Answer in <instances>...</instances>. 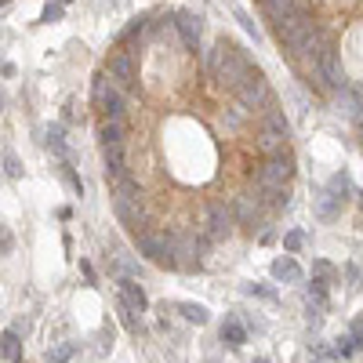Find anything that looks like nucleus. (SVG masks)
Instances as JSON below:
<instances>
[{
    "instance_id": "nucleus-1",
    "label": "nucleus",
    "mask_w": 363,
    "mask_h": 363,
    "mask_svg": "<svg viewBox=\"0 0 363 363\" xmlns=\"http://www.w3.org/2000/svg\"><path fill=\"white\" fill-rule=\"evenodd\" d=\"M276 33H280V40L287 44L294 55H312V51H320V44H323V37H320V29H316V22H312L309 11L276 22Z\"/></svg>"
},
{
    "instance_id": "nucleus-2",
    "label": "nucleus",
    "mask_w": 363,
    "mask_h": 363,
    "mask_svg": "<svg viewBox=\"0 0 363 363\" xmlns=\"http://www.w3.org/2000/svg\"><path fill=\"white\" fill-rule=\"evenodd\" d=\"M211 73H214V81L218 84H226L236 91V84L244 81V76L251 73V62L244 58V51L236 44L229 40H218L214 44V51H211Z\"/></svg>"
},
{
    "instance_id": "nucleus-3",
    "label": "nucleus",
    "mask_w": 363,
    "mask_h": 363,
    "mask_svg": "<svg viewBox=\"0 0 363 363\" xmlns=\"http://www.w3.org/2000/svg\"><path fill=\"white\" fill-rule=\"evenodd\" d=\"M113 208H117V218L128 229L142 233L146 229V208H142V193H138V182L131 175L117 178V193H113Z\"/></svg>"
},
{
    "instance_id": "nucleus-4",
    "label": "nucleus",
    "mask_w": 363,
    "mask_h": 363,
    "mask_svg": "<svg viewBox=\"0 0 363 363\" xmlns=\"http://www.w3.org/2000/svg\"><path fill=\"white\" fill-rule=\"evenodd\" d=\"M138 251H142L149 262L164 265V269H178V265H175V240H171L167 233L142 229V233H138Z\"/></svg>"
},
{
    "instance_id": "nucleus-5",
    "label": "nucleus",
    "mask_w": 363,
    "mask_h": 363,
    "mask_svg": "<svg viewBox=\"0 0 363 363\" xmlns=\"http://www.w3.org/2000/svg\"><path fill=\"white\" fill-rule=\"evenodd\" d=\"M312 69H316V76L327 84V87H338V91H345V69H341V62H338V51L330 47L327 40L320 44V51H316V62H312Z\"/></svg>"
},
{
    "instance_id": "nucleus-6",
    "label": "nucleus",
    "mask_w": 363,
    "mask_h": 363,
    "mask_svg": "<svg viewBox=\"0 0 363 363\" xmlns=\"http://www.w3.org/2000/svg\"><path fill=\"white\" fill-rule=\"evenodd\" d=\"M236 99H240V105L244 109H258V105H265V99H269V87H265V76L251 66V73L244 76L240 84H236Z\"/></svg>"
},
{
    "instance_id": "nucleus-7",
    "label": "nucleus",
    "mask_w": 363,
    "mask_h": 363,
    "mask_svg": "<svg viewBox=\"0 0 363 363\" xmlns=\"http://www.w3.org/2000/svg\"><path fill=\"white\" fill-rule=\"evenodd\" d=\"M94 105L105 113V120H120V113H124V94H120V87H113L105 76H99V81H94Z\"/></svg>"
},
{
    "instance_id": "nucleus-8",
    "label": "nucleus",
    "mask_w": 363,
    "mask_h": 363,
    "mask_svg": "<svg viewBox=\"0 0 363 363\" xmlns=\"http://www.w3.org/2000/svg\"><path fill=\"white\" fill-rule=\"evenodd\" d=\"M233 211L226 208V203H211L208 208V236L211 240H226V236L233 233Z\"/></svg>"
},
{
    "instance_id": "nucleus-9",
    "label": "nucleus",
    "mask_w": 363,
    "mask_h": 363,
    "mask_svg": "<svg viewBox=\"0 0 363 363\" xmlns=\"http://www.w3.org/2000/svg\"><path fill=\"white\" fill-rule=\"evenodd\" d=\"M109 81H113V87H131L138 81V73H135V62L128 51H120L109 58Z\"/></svg>"
},
{
    "instance_id": "nucleus-10",
    "label": "nucleus",
    "mask_w": 363,
    "mask_h": 363,
    "mask_svg": "<svg viewBox=\"0 0 363 363\" xmlns=\"http://www.w3.org/2000/svg\"><path fill=\"white\" fill-rule=\"evenodd\" d=\"M175 26H178V33H182V40H185L189 51H196V47H200V33H203V19H200V15L178 11L175 15Z\"/></svg>"
},
{
    "instance_id": "nucleus-11",
    "label": "nucleus",
    "mask_w": 363,
    "mask_h": 363,
    "mask_svg": "<svg viewBox=\"0 0 363 363\" xmlns=\"http://www.w3.org/2000/svg\"><path fill=\"white\" fill-rule=\"evenodd\" d=\"M120 305H128L131 312H146L149 309V298H146V291H142L135 280L124 276L120 280Z\"/></svg>"
},
{
    "instance_id": "nucleus-12",
    "label": "nucleus",
    "mask_w": 363,
    "mask_h": 363,
    "mask_svg": "<svg viewBox=\"0 0 363 363\" xmlns=\"http://www.w3.org/2000/svg\"><path fill=\"white\" fill-rule=\"evenodd\" d=\"M262 4H265L273 22H283V19H291V15H305L309 11L305 0H262Z\"/></svg>"
},
{
    "instance_id": "nucleus-13",
    "label": "nucleus",
    "mask_w": 363,
    "mask_h": 363,
    "mask_svg": "<svg viewBox=\"0 0 363 363\" xmlns=\"http://www.w3.org/2000/svg\"><path fill=\"white\" fill-rule=\"evenodd\" d=\"M102 160H105V175L113 182L128 175V156H124V146H102Z\"/></svg>"
},
{
    "instance_id": "nucleus-14",
    "label": "nucleus",
    "mask_w": 363,
    "mask_h": 363,
    "mask_svg": "<svg viewBox=\"0 0 363 363\" xmlns=\"http://www.w3.org/2000/svg\"><path fill=\"white\" fill-rule=\"evenodd\" d=\"M269 273H273V280H280V283H298V280H302V269H298V262H294L291 255L276 258V262L269 265Z\"/></svg>"
},
{
    "instance_id": "nucleus-15",
    "label": "nucleus",
    "mask_w": 363,
    "mask_h": 363,
    "mask_svg": "<svg viewBox=\"0 0 363 363\" xmlns=\"http://www.w3.org/2000/svg\"><path fill=\"white\" fill-rule=\"evenodd\" d=\"M19 356H22V341H19V330H4V335H0V360L15 363Z\"/></svg>"
},
{
    "instance_id": "nucleus-16",
    "label": "nucleus",
    "mask_w": 363,
    "mask_h": 363,
    "mask_svg": "<svg viewBox=\"0 0 363 363\" xmlns=\"http://www.w3.org/2000/svg\"><path fill=\"white\" fill-rule=\"evenodd\" d=\"M222 341L233 345V349H240V345L247 341V330H244V323L236 320V316H229V320L222 323Z\"/></svg>"
},
{
    "instance_id": "nucleus-17",
    "label": "nucleus",
    "mask_w": 363,
    "mask_h": 363,
    "mask_svg": "<svg viewBox=\"0 0 363 363\" xmlns=\"http://www.w3.org/2000/svg\"><path fill=\"white\" fill-rule=\"evenodd\" d=\"M99 138H102V146H124V124L120 120H105L99 128Z\"/></svg>"
},
{
    "instance_id": "nucleus-18",
    "label": "nucleus",
    "mask_w": 363,
    "mask_h": 363,
    "mask_svg": "<svg viewBox=\"0 0 363 363\" xmlns=\"http://www.w3.org/2000/svg\"><path fill=\"white\" fill-rule=\"evenodd\" d=\"M178 312H182L189 323H196V327H203V323L211 320V312L203 309V305H196V302H178Z\"/></svg>"
},
{
    "instance_id": "nucleus-19",
    "label": "nucleus",
    "mask_w": 363,
    "mask_h": 363,
    "mask_svg": "<svg viewBox=\"0 0 363 363\" xmlns=\"http://www.w3.org/2000/svg\"><path fill=\"white\" fill-rule=\"evenodd\" d=\"M236 218H240L244 226L255 222V218H258V200L255 196H240V200H236Z\"/></svg>"
},
{
    "instance_id": "nucleus-20",
    "label": "nucleus",
    "mask_w": 363,
    "mask_h": 363,
    "mask_svg": "<svg viewBox=\"0 0 363 363\" xmlns=\"http://www.w3.org/2000/svg\"><path fill=\"white\" fill-rule=\"evenodd\" d=\"M73 353H76V345H73V341H55L51 349L44 353V360H47V363H66Z\"/></svg>"
},
{
    "instance_id": "nucleus-21",
    "label": "nucleus",
    "mask_w": 363,
    "mask_h": 363,
    "mask_svg": "<svg viewBox=\"0 0 363 363\" xmlns=\"http://www.w3.org/2000/svg\"><path fill=\"white\" fill-rule=\"evenodd\" d=\"M327 193H330V196H338V200L345 203V196L353 193V178H349V175H345V171H341V175H335V178H330Z\"/></svg>"
},
{
    "instance_id": "nucleus-22",
    "label": "nucleus",
    "mask_w": 363,
    "mask_h": 363,
    "mask_svg": "<svg viewBox=\"0 0 363 363\" xmlns=\"http://www.w3.org/2000/svg\"><path fill=\"white\" fill-rule=\"evenodd\" d=\"M265 131H273V135H283V138H287V117H283L280 113V109H269V117H265Z\"/></svg>"
},
{
    "instance_id": "nucleus-23",
    "label": "nucleus",
    "mask_w": 363,
    "mask_h": 363,
    "mask_svg": "<svg viewBox=\"0 0 363 363\" xmlns=\"http://www.w3.org/2000/svg\"><path fill=\"white\" fill-rule=\"evenodd\" d=\"M283 142H287V138H283V135H273V131H262V138H258V146H262L265 153H269V156H276V153H283Z\"/></svg>"
},
{
    "instance_id": "nucleus-24",
    "label": "nucleus",
    "mask_w": 363,
    "mask_h": 363,
    "mask_svg": "<svg viewBox=\"0 0 363 363\" xmlns=\"http://www.w3.org/2000/svg\"><path fill=\"white\" fill-rule=\"evenodd\" d=\"M338 211H341V200L330 196V193H323V196H320V218H335Z\"/></svg>"
},
{
    "instance_id": "nucleus-25",
    "label": "nucleus",
    "mask_w": 363,
    "mask_h": 363,
    "mask_svg": "<svg viewBox=\"0 0 363 363\" xmlns=\"http://www.w3.org/2000/svg\"><path fill=\"white\" fill-rule=\"evenodd\" d=\"M47 142H51L55 153H66V138H62V124H51V131H47Z\"/></svg>"
},
{
    "instance_id": "nucleus-26",
    "label": "nucleus",
    "mask_w": 363,
    "mask_h": 363,
    "mask_svg": "<svg viewBox=\"0 0 363 363\" xmlns=\"http://www.w3.org/2000/svg\"><path fill=\"white\" fill-rule=\"evenodd\" d=\"M302 244H305V236H302V233H298V229H291L287 236H283V247H287V251H291V255H294V251H302Z\"/></svg>"
},
{
    "instance_id": "nucleus-27",
    "label": "nucleus",
    "mask_w": 363,
    "mask_h": 363,
    "mask_svg": "<svg viewBox=\"0 0 363 363\" xmlns=\"http://www.w3.org/2000/svg\"><path fill=\"white\" fill-rule=\"evenodd\" d=\"M4 171H8L11 178H19V175H22V164H19V156H15L11 149L4 153Z\"/></svg>"
},
{
    "instance_id": "nucleus-28",
    "label": "nucleus",
    "mask_w": 363,
    "mask_h": 363,
    "mask_svg": "<svg viewBox=\"0 0 363 363\" xmlns=\"http://www.w3.org/2000/svg\"><path fill=\"white\" fill-rule=\"evenodd\" d=\"M349 338H353V349H363V316L353 320V335Z\"/></svg>"
},
{
    "instance_id": "nucleus-29",
    "label": "nucleus",
    "mask_w": 363,
    "mask_h": 363,
    "mask_svg": "<svg viewBox=\"0 0 363 363\" xmlns=\"http://www.w3.org/2000/svg\"><path fill=\"white\" fill-rule=\"evenodd\" d=\"M236 19H240V22H244V29H247V33H251V37H255V44L262 40V33H258V26H255V22H251V19H247V11H236Z\"/></svg>"
},
{
    "instance_id": "nucleus-30",
    "label": "nucleus",
    "mask_w": 363,
    "mask_h": 363,
    "mask_svg": "<svg viewBox=\"0 0 363 363\" xmlns=\"http://www.w3.org/2000/svg\"><path fill=\"white\" fill-rule=\"evenodd\" d=\"M58 19H62V4H47L40 15V22H58Z\"/></svg>"
},
{
    "instance_id": "nucleus-31",
    "label": "nucleus",
    "mask_w": 363,
    "mask_h": 363,
    "mask_svg": "<svg viewBox=\"0 0 363 363\" xmlns=\"http://www.w3.org/2000/svg\"><path fill=\"white\" fill-rule=\"evenodd\" d=\"M335 356H341V360H349V356H353V338H341V341L335 345Z\"/></svg>"
},
{
    "instance_id": "nucleus-32",
    "label": "nucleus",
    "mask_w": 363,
    "mask_h": 363,
    "mask_svg": "<svg viewBox=\"0 0 363 363\" xmlns=\"http://www.w3.org/2000/svg\"><path fill=\"white\" fill-rule=\"evenodd\" d=\"M120 320H124V327H128V330H138V320H135V312L128 305H120Z\"/></svg>"
},
{
    "instance_id": "nucleus-33",
    "label": "nucleus",
    "mask_w": 363,
    "mask_h": 363,
    "mask_svg": "<svg viewBox=\"0 0 363 363\" xmlns=\"http://www.w3.org/2000/svg\"><path fill=\"white\" fill-rule=\"evenodd\" d=\"M11 244H15V240H11V233L0 226V255H11Z\"/></svg>"
},
{
    "instance_id": "nucleus-34",
    "label": "nucleus",
    "mask_w": 363,
    "mask_h": 363,
    "mask_svg": "<svg viewBox=\"0 0 363 363\" xmlns=\"http://www.w3.org/2000/svg\"><path fill=\"white\" fill-rule=\"evenodd\" d=\"M312 269H316V276H330V273H335V269H330V262H316Z\"/></svg>"
},
{
    "instance_id": "nucleus-35",
    "label": "nucleus",
    "mask_w": 363,
    "mask_h": 363,
    "mask_svg": "<svg viewBox=\"0 0 363 363\" xmlns=\"http://www.w3.org/2000/svg\"><path fill=\"white\" fill-rule=\"evenodd\" d=\"M356 124H360V131H363V109H360V113H356Z\"/></svg>"
},
{
    "instance_id": "nucleus-36",
    "label": "nucleus",
    "mask_w": 363,
    "mask_h": 363,
    "mask_svg": "<svg viewBox=\"0 0 363 363\" xmlns=\"http://www.w3.org/2000/svg\"><path fill=\"white\" fill-rule=\"evenodd\" d=\"M360 211H363V189H360Z\"/></svg>"
},
{
    "instance_id": "nucleus-37",
    "label": "nucleus",
    "mask_w": 363,
    "mask_h": 363,
    "mask_svg": "<svg viewBox=\"0 0 363 363\" xmlns=\"http://www.w3.org/2000/svg\"><path fill=\"white\" fill-rule=\"evenodd\" d=\"M58 4H69V0H58Z\"/></svg>"
},
{
    "instance_id": "nucleus-38",
    "label": "nucleus",
    "mask_w": 363,
    "mask_h": 363,
    "mask_svg": "<svg viewBox=\"0 0 363 363\" xmlns=\"http://www.w3.org/2000/svg\"><path fill=\"white\" fill-rule=\"evenodd\" d=\"M258 363H269V360H258Z\"/></svg>"
},
{
    "instance_id": "nucleus-39",
    "label": "nucleus",
    "mask_w": 363,
    "mask_h": 363,
    "mask_svg": "<svg viewBox=\"0 0 363 363\" xmlns=\"http://www.w3.org/2000/svg\"><path fill=\"white\" fill-rule=\"evenodd\" d=\"M0 105H4V99H0Z\"/></svg>"
},
{
    "instance_id": "nucleus-40",
    "label": "nucleus",
    "mask_w": 363,
    "mask_h": 363,
    "mask_svg": "<svg viewBox=\"0 0 363 363\" xmlns=\"http://www.w3.org/2000/svg\"><path fill=\"white\" fill-rule=\"evenodd\" d=\"M15 363H22V360H15Z\"/></svg>"
}]
</instances>
